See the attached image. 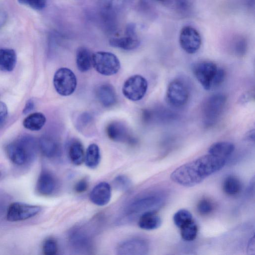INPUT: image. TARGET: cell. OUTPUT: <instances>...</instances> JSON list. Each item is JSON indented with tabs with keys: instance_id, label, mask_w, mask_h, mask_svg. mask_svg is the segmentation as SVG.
<instances>
[{
	"instance_id": "6",
	"label": "cell",
	"mask_w": 255,
	"mask_h": 255,
	"mask_svg": "<svg viewBox=\"0 0 255 255\" xmlns=\"http://www.w3.org/2000/svg\"><path fill=\"white\" fill-rule=\"evenodd\" d=\"M162 200L156 194H148L133 199L127 206L126 213L128 215L142 214L155 211L161 205Z\"/></svg>"
},
{
	"instance_id": "27",
	"label": "cell",
	"mask_w": 255,
	"mask_h": 255,
	"mask_svg": "<svg viewBox=\"0 0 255 255\" xmlns=\"http://www.w3.org/2000/svg\"><path fill=\"white\" fill-rule=\"evenodd\" d=\"M223 190L229 196H235L238 194L242 189L241 180L236 176L229 175L224 180L222 184Z\"/></svg>"
},
{
	"instance_id": "30",
	"label": "cell",
	"mask_w": 255,
	"mask_h": 255,
	"mask_svg": "<svg viewBox=\"0 0 255 255\" xmlns=\"http://www.w3.org/2000/svg\"><path fill=\"white\" fill-rule=\"evenodd\" d=\"M214 209V203L210 199L207 198L201 199L197 205V211L202 216L209 215Z\"/></svg>"
},
{
	"instance_id": "29",
	"label": "cell",
	"mask_w": 255,
	"mask_h": 255,
	"mask_svg": "<svg viewBox=\"0 0 255 255\" xmlns=\"http://www.w3.org/2000/svg\"><path fill=\"white\" fill-rule=\"evenodd\" d=\"M193 219L192 214L184 209L177 211L173 217L174 223L179 228Z\"/></svg>"
},
{
	"instance_id": "14",
	"label": "cell",
	"mask_w": 255,
	"mask_h": 255,
	"mask_svg": "<svg viewBox=\"0 0 255 255\" xmlns=\"http://www.w3.org/2000/svg\"><path fill=\"white\" fill-rule=\"evenodd\" d=\"M112 197V188L106 182L97 184L91 190L89 198L94 204L103 206L110 202Z\"/></svg>"
},
{
	"instance_id": "37",
	"label": "cell",
	"mask_w": 255,
	"mask_h": 255,
	"mask_svg": "<svg viewBox=\"0 0 255 255\" xmlns=\"http://www.w3.org/2000/svg\"><path fill=\"white\" fill-rule=\"evenodd\" d=\"M136 26L134 24L130 23L126 28V35L130 36H135L137 35L136 33Z\"/></svg>"
},
{
	"instance_id": "12",
	"label": "cell",
	"mask_w": 255,
	"mask_h": 255,
	"mask_svg": "<svg viewBox=\"0 0 255 255\" xmlns=\"http://www.w3.org/2000/svg\"><path fill=\"white\" fill-rule=\"evenodd\" d=\"M148 244L140 238L127 239L119 244L117 253L120 255H143L147 253Z\"/></svg>"
},
{
	"instance_id": "34",
	"label": "cell",
	"mask_w": 255,
	"mask_h": 255,
	"mask_svg": "<svg viewBox=\"0 0 255 255\" xmlns=\"http://www.w3.org/2000/svg\"><path fill=\"white\" fill-rule=\"evenodd\" d=\"M88 187V182L86 179H82L78 181L74 186V190L77 193L85 192Z\"/></svg>"
},
{
	"instance_id": "39",
	"label": "cell",
	"mask_w": 255,
	"mask_h": 255,
	"mask_svg": "<svg viewBox=\"0 0 255 255\" xmlns=\"http://www.w3.org/2000/svg\"></svg>"
},
{
	"instance_id": "3",
	"label": "cell",
	"mask_w": 255,
	"mask_h": 255,
	"mask_svg": "<svg viewBox=\"0 0 255 255\" xmlns=\"http://www.w3.org/2000/svg\"><path fill=\"white\" fill-rule=\"evenodd\" d=\"M92 66L100 74L111 76L117 73L121 67L119 59L114 54L98 51L92 54Z\"/></svg>"
},
{
	"instance_id": "7",
	"label": "cell",
	"mask_w": 255,
	"mask_h": 255,
	"mask_svg": "<svg viewBox=\"0 0 255 255\" xmlns=\"http://www.w3.org/2000/svg\"><path fill=\"white\" fill-rule=\"evenodd\" d=\"M148 88L146 79L140 75H134L124 82L122 92L124 96L132 101H138L145 96Z\"/></svg>"
},
{
	"instance_id": "13",
	"label": "cell",
	"mask_w": 255,
	"mask_h": 255,
	"mask_svg": "<svg viewBox=\"0 0 255 255\" xmlns=\"http://www.w3.org/2000/svg\"><path fill=\"white\" fill-rule=\"evenodd\" d=\"M57 180L54 175L47 170L42 171L36 183V191L43 196L52 195L57 188Z\"/></svg>"
},
{
	"instance_id": "2",
	"label": "cell",
	"mask_w": 255,
	"mask_h": 255,
	"mask_svg": "<svg viewBox=\"0 0 255 255\" xmlns=\"http://www.w3.org/2000/svg\"><path fill=\"white\" fill-rule=\"evenodd\" d=\"M37 144L30 136H23L9 143L5 148L9 160L17 166L32 162L37 153Z\"/></svg>"
},
{
	"instance_id": "38",
	"label": "cell",
	"mask_w": 255,
	"mask_h": 255,
	"mask_svg": "<svg viewBox=\"0 0 255 255\" xmlns=\"http://www.w3.org/2000/svg\"><path fill=\"white\" fill-rule=\"evenodd\" d=\"M7 20V14L6 12L0 9V28H1L6 22Z\"/></svg>"
},
{
	"instance_id": "22",
	"label": "cell",
	"mask_w": 255,
	"mask_h": 255,
	"mask_svg": "<svg viewBox=\"0 0 255 255\" xmlns=\"http://www.w3.org/2000/svg\"><path fill=\"white\" fill-rule=\"evenodd\" d=\"M70 241L76 249L85 251L90 249V239L82 230L78 229L73 231L70 236Z\"/></svg>"
},
{
	"instance_id": "8",
	"label": "cell",
	"mask_w": 255,
	"mask_h": 255,
	"mask_svg": "<svg viewBox=\"0 0 255 255\" xmlns=\"http://www.w3.org/2000/svg\"><path fill=\"white\" fill-rule=\"evenodd\" d=\"M219 67L213 62L202 61L195 64L193 68L194 75L206 90L212 89Z\"/></svg>"
},
{
	"instance_id": "17",
	"label": "cell",
	"mask_w": 255,
	"mask_h": 255,
	"mask_svg": "<svg viewBox=\"0 0 255 255\" xmlns=\"http://www.w3.org/2000/svg\"><path fill=\"white\" fill-rule=\"evenodd\" d=\"M38 146L42 153L48 158H55L60 153L58 142L48 136H43L39 139Z\"/></svg>"
},
{
	"instance_id": "10",
	"label": "cell",
	"mask_w": 255,
	"mask_h": 255,
	"mask_svg": "<svg viewBox=\"0 0 255 255\" xmlns=\"http://www.w3.org/2000/svg\"><path fill=\"white\" fill-rule=\"evenodd\" d=\"M189 95L187 87L179 80L175 79L168 85L166 100L173 107L180 108L184 106L188 102Z\"/></svg>"
},
{
	"instance_id": "4",
	"label": "cell",
	"mask_w": 255,
	"mask_h": 255,
	"mask_svg": "<svg viewBox=\"0 0 255 255\" xmlns=\"http://www.w3.org/2000/svg\"><path fill=\"white\" fill-rule=\"evenodd\" d=\"M226 96L220 93L209 97L203 106V121L206 126H211L218 121L226 103Z\"/></svg>"
},
{
	"instance_id": "32",
	"label": "cell",
	"mask_w": 255,
	"mask_h": 255,
	"mask_svg": "<svg viewBox=\"0 0 255 255\" xmlns=\"http://www.w3.org/2000/svg\"><path fill=\"white\" fill-rule=\"evenodd\" d=\"M42 252L45 255H56L58 252L56 241L52 238L46 239L43 244Z\"/></svg>"
},
{
	"instance_id": "20",
	"label": "cell",
	"mask_w": 255,
	"mask_h": 255,
	"mask_svg": "<svg viewBox=\"0 0 255 255\" xmlns=\"http://www.w3.org/2000/svg\"><path fill=\"white\" fill-rule=\"evenodd\" d=\"M92 54L85 47H79L76 52V63L77 69L81 72L89 71L92 66Z\"/></svg>"
},
{
	"instance_id": "11",
	"label": "cell",
	"mask_w": 255,
	"mask_h": 255,
	"mask_svg": "<svg viewBox=\"0 0 255 255\" xmlns=\"http://www.w3.org/2000/svg\"><path fill=\"white\" fill-rule=\"evenodd\" d=\"M40 210V207L37 205L14 202L7 209L6 219L12 222L23 221L35 216Z\"/></svg>"
},
{
	"instance_id": "24",
	"label": "cell",
	"mask_w": 255,
	"mask_h": 255,
	"mask_svg": "<svg viewBox=\"0 0 255 255\" xmlns=\"http://www.w3.org/2000/svg\"><path fill=\"white\" fill-rule=\"evenodd\" d=\"M68 156L74 165H80L83 162L85 152L83 145L80 141L75 140L71 142L68 148Z\"/></svg>"
},
{
	"instance_id": "19",
	"label": "cell",
	"mask_w": 255,
	"mask_h": 255,
	"mask_svg": "<svg viewBox=\"0 0 255 255\" xmlns=\"http://www.w3.org/2000/svg\"><path fill=\"white\" fill-rule=\"evenodd\" d=\"M110 45L113 47L125 50H133L139 45L140 40L137 35L113 38L109 41Z\"/></svg>"
},
{
	"instance_id": "23",
	"label": "cell",
	"mask_w": 255,
	"mask_h": 255,
	"mask_svg": "<svg viewBox=\"0 0 255 255\" xmlns=\"http://www.w3.org/2000/svg\"><path fill=\"white\" fill-rule=\"evenodd\" d=\"M234 145L229 141H218L213 143L208 150L209 153L227 159L233 152Z\"/></svg>"
},
{
	"instance_id": "28",
	"label": "cell",
	"mask_w": 255,
	"mask_h": 255,
	"mask_svg": "<svg viewBox=\"0 0 255 255\" xmlns=\"http://www.w3.org/2000/svg\"><path fill=\"white\" fill-rule=\"evenodd\" d=\"M182 238L186 241L195 240L198 234V226L194 219L186 223L180 228Z\"/></svg>"
},
{
	"instance_id": "36",
	"label": "cell",
	"mask_w": 255,
	"mask_h": 255,
	"mask_svg": "<svg viewBox=\"0 0 255 255\" xmlns=\"http://www.w3.org/2000/svg\"><path fill=\"white\" fill-rule=\"evenodd\" d=\"M34 107V102L31 99L28 100L27 101L25 105V107L23 110V113L24 114H27V113H29L33 109Z\"/></svg>"
},
{
	"instance_id": "21",
	"label": "cell",
	"mask_w": 255,
	"mask_h": 255,
	"mask_svg": "<svg viewBox=\"0 0 255 255\" xmlns=\"http://www.w3.org/2000/svg\"><path fill=\"white\" fill-rule=\"evenodd\" d=\"M16 63L15 52L11 49H0V70L9 72L13 70Z\"/></svg>"
},
{
	"instance_id": "25",
	"label": "cell",
	"mask_w": 255,
	"mask_h": 255,
	"mask_svg": "<svg viewBox=\"0 0 255 255\" xmlns=\"http://www.w3.org/2000/svg\"><path fill=\"white\" fill-rule=\"evenodd\" d=\"M45 116L41 113L36 112L28 115L23 122L25 128L33 131L41 129L46 123Z\"/></svg>"
},
{
	"instance_id": "33",
	"label": "cell",
	"mask_w": 255,
	"mask_h": 255,
	"mask_svg": "<svg viewBox=\"0 0 255 255\" xmlns=\"http://www.w3.org/2000/svg\"><path fill=\"white\" fill-rule=\"evenodd\" d=\"M18 2L22 4L28 6L29 7L35 9L41 10L46 5V0H17Z\"/></svg>"
},
{
	"instance_id": "1",
	"label": "cell",
	"mask_w": 255,
	"mask_h": 255,
	"mask_svg": "<svg viewBox=\"0 0 255 255\" xmlns=\"http://www.w3.org/2000/svg\"><path fill=\"white\" fill-rule=\"evenodd\" d=\"M226 162V159L209 153L180 166L171 174L170 178L182 186L193 187L221 170Z\"/></svg>"
},
{
	"instance_id": "18",
	"label": "cell",
	"mask_w": 255,
	"mask_h": 255,
	"mask_svg": "<svg viewBox=\"0 0 255 255\" xmlns=\"http://www.w3.org/2000/svg\"><path fill=\"white\" fill-rule=\"evenodd\" d=\"M162 220L155 211H150L141 214L138 221L140 228L145 230H153L158 228Z\"/></svg>"
},
{
	"instance_id": "31",
	"label": "cell",
	"mask_w": 255,
	"mask_h": 255,
	"mask_svg": "<svg viewBox=\"0 0 255 255\" xmlns=\"http://www.w3.org/2000/svg\"><path fill=\"white\" fill-rule=\"evenodd\" d=\"M113 184L115 188L118 190L125 191L130 187L131 182L127 176L121 175L114 179Z\"/></svg>"
},
{
	"instance_id": "15",
	"label": "cell",
	"mask_w": 255,
	"mask_h": 255,
	"mask_svg": "<svg viewBox=\"0 0 255 255\" xmlns=\"http://www.w3.org/2000/svg\"><path fill=\"white\" fill-rule=\"evenodd\" d=\"M96 95L99 102L105 107H112L117 102L116 90L113 85L108 83L98 86L96 90Z\"/></svg>"
},
{
	"instance_id": "16",
	"label": "cell",
	"mask_w": 255,
	"mask_h": 255,
	"mask_svg": "<svg viewBox=\"0 0 255 255\" xmlns=\"http://www.w3.org/2000/svg\"><path fill=\"white\" fill-rule=\"evenodd\" d=\"M106 132L108 137L114 141L129 142L132 139L127 126L120 122L109 123L106 127Z\"/></svg>"
},
{
	"instance_id": "35",
	"label": "cell",
	"mask_w": 255,
	"mask_h": 255,
	"mask_svg": "<svg viewBox=\"0 0 255 255\" xmlns=\"http://www.w3.org/2000/svg\"><path fill=\"white\" fill-rule=\"evenodd\" d=\"M7 115V109L6 105L0 102V125L5 121Z\"/></svg>"
},
{
	"instance_id": "26",
	"label": "cell",
	"mask_w": 255,
	"mask_h": 255,
	"mask_svg": "<svg viewBox=\"0 0 255 255\" xmlns=\"http://www.w3.org/2000/svg\"><path fill=\"white\" fill-rule=\"evenodd\" d=\"M101 160V153L99 146L92 143L87 147L85 153L84 161L86 166L90 168H96Z\"/></svg>"
},
{
	"instance_id": "9",
	"label": "cell",
	"mask_w": 255,
	"mask_h": 255,
	"mask_svg": "<svg viewBox=\"0 0 255 255\" xmlns=\"http://www.w3.org/2000/svg\"><path fill=\"white\" fill-rule=\"evenodd\" d=\"M179 41L184 51L189 54H194L200 49L202 38L196 28L190 25H186L180 31Z\"/></svg>"
},
{
	"instance_id": "5",
	"label": "cell",
	"mask_w": 255,
	"mask_h": 255,
	"mask_svg": "<svg viewBox=\"0 0 255 255\" xmlns=\"http://www.w3.org/2000/svg\"><path fill=\"white\" fill-rule=\"evenodd\" d=\"M77 78L70 69L62 67L58 69L53 77V85L60 95L68 96L72 94L77 86Z\"/></svg>"
}]
</instances>
